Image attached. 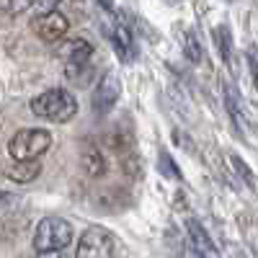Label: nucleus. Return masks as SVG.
Segmentation results:
<instances>
[{
    "mask_svg": "<svg viewBox=\"0 0 258 258\" xmlns=\"http://www.w3.org/2000/svg\"><path fill=\"white\" fill-rule=\"evenodd\" d=\"M31 111L39 119L64 124L78 114V98L68 88H49V91L31 98Z\"/></svg>",
    "mask_w": 258,
    "mask_h": 258,
    "instance_id": "1",
    "label": "nucleus"
},
{
    "mask_svg": "<svg viewBox=\"0 0 258 258\" xmlns=\"http://www.w3.org/2000/svg\"><path fill=\"white\" fill-rule=\"evenodd\" d=\"M73 243V225L68 220L57 217H44L36 225L34 232V248L36 253H47V250H68Z\"/></svg>",
    "mask_w": 258,
    "mask_h": 258,
    "instance_id": "2",
    "label": "nucleus"
},
{
    "mask_svg": "<svg viewBox=\"0 0 258 258\" xmlns=\"http://www.w3.org/2000/svg\"><path fill=\"white\" fill-rule=\"evenodd\" d=\"M52 147V135L47 129H18L8 142V153L13 160H39Z\"/></svg>",
    "mask_w": 258,
    "mask_h": 258,
    "instance_id": "3",
    "label": "nucleus"
},
{
    "mask_svg": "<svg viewBox=\"0 0 258 258\" xmlns=\"http://www.w3.org/2000/svg\"><path fill=\"white\" fill-rule=\"evenodd\" d=\"M111 255H114V238L106 230L88 227L80 235L75 258H111Z\"/></svg>",
    "mask_w": 258,
    "mask_h": 258,
    "instance_id": "4",
    "label": "nucleus"
},
{
    "mask_svg": "<svg viewBox=\"0 0 258 258\" xmlns=\"http://www.w3.org/2000/svg\"><path fill=\"white\" fill-rule=\"evenodd\" d=\"M31 29H34V34L41 41L54 44V41H62L64 39V34H68V29H70V21H68V16H62L59 11H49V13L36 16L31 21Z\"/></svg>",
    "mask_w": 258,
    "mask_h": 258,
    "instance_id": "5",
    "label": "nucleus"
},
{
    "mask_svg": "<svg viewBox=\"0 0 258 258\" xmlns=\"http://www.w3.org/2000/svg\"><path fill=\"white\" fill-rule=\"evenodd\" d=\"M109 39H111L119 59H124V62L135 59V36H132L129 24L124 21V16H116L114 21H109Z\"/></svg>",
    "mask_w": 258,
    "mask_h": 258,
    "instance_id": "6",
    "label": "nucleus"
},
{
    "mask_svg": "<svg viewBox=\"0 0 258 258\" xmlns=\"http://www.w3.org/2000/svg\"><path fill=\"white\" fill-rule=\"evenodd\" d=\"M119 96H121L119 78H116V75H103V78L98 80V85L93 88V96H91L93 111H96V114H106L109 109H114V103L119 101Z\"/></svg>",
    "mask_w": 258,
    "mask_h": 258,
    "instance_id": "7",
    "label": "nucleus"
},
{
    "mask_svg": "<svg viewBox=\"0 0 258 258\" xmlns=\"http://www.w3.org/2000/svg\"><path fill=\"white\" fill-rule=\"evenodd\" d=\"M186 235L191 243V253L197 258H220L217 245H214V240L209 238V232L199 220H186Z\"/></svg>",
    "mask_w": 258,
    "mask_h": 258,
    "instance_id": "8",
    "label": "nucleus"
},
{
    "mask_svg": "<svg viewBox=\"0 0 258 258\" xmlns=\"http://www.w3.org/2000/svg\"><path fill=\"white\" fill-rule=\"evenodd\" d=\"M91 54H93V47L85 39H68L59 44V57L68 64H88Z\"/></svg>",
    "mask_w": 258,
    "mask_h": 258,
    "instance_id": "9",
    "label": "nucleus"
},
{
    "mask_svg": "<svg viewBox=\"0 0 258 258\" xmlns=\"http://www.w3.org/2000/svg\"><path fill=\"white\" fill-rule=\"evenodd\" d=\"M222 88H225V91H222V93H225V109H227V114H230L232 124L238 126V132H243V129H245V111H243V101H240L238 91H235L230 83H225Z\"/></svg>",
    "mask_w": 258,
    "mask_h": 258,
    "instance_id": "10",
    "label": "nucleus"
},
{
    "mask_svg": "<svg viewBox=\"0 0 258 258\" xmlns=\"http://www.w3.org/2000/svg\"><path fill=\"white\" fill-rule=\"evenodd\" d=\"M80 165H83V170L88 176L98 178V176H103V170H106V158H103V153L96 145H88V147L80 150Z\"/></svg>",
    "mask_w": 258,
    "mask_h": 258,
    "instance_id": "11",
    "label": "nucleus"
},
{
    "mask_svg": "<svg viewBox=\"0 0 258 258\" xmlns=\"http://www.w3.org/2000/svg\"><path fill=\"white\" fill-rule=\"evenodd\" d=\"M41 173V163L39 160H16L8 168V178H13L16 183H29Z\"/></svg>",
    "mask_w": 258,
    "mask_h": 258,
    "instance_id": "12",
    "label": "nucleus"
},
{
    "mask_svg": "<svg viewBox=\"0 0 258 258\" xmlns=\"http://www.w3.org/2000/svg\"><path fill=\"white\" fill-rule=\"evenodd\" d=\"M212 36H214V44H217L220 57L230 64V62H232V34H230V29H227L225 24H220L217 29L212 31Z\"/></svg>",
    "mask_w": 258,
    "mask_h": 258,
    "instance_id": "13",
    "label": "nucleus"
},
{
    "mask_svg": "<svg viewBox=\"0 0 258 258\" xmlns=\"http://www.w3.org/2000/svg\"><path fill=\"white\" fill-rule=\"evenodd\" d=\"M183 52H186L188 62H194V64H199V62H202L204 52H202V44H199L197 31H188V34H186V39H183Z\"/></svg>",
    "mask_w": 258,
    "mask_h": 258,
    "instance_id": "14",
    "label": "nucleus"
},
{
    "mask_svg": "<svg viewBox=\"0 0 258 258\" xmlns=\"http://www.w3.org/2000/svg\"><path fill=\"white\" fill-rule=\"evenodd\" d=\"M230 163H232V168H235V170H238V176H243V181H245L248 186H253V183H255V178H253V173H250V168H248L238 155H230Z\"/></svg>",
    "mask_w": 258,
    "mask_h": 258,
    "instance_id": "15",
    "label": "nucleus"
},
{
    "mask_svg": "<svg viewBox=\"0 0 258 258\" xmlns=\"http://www.w3.org/2000/svg\"><path fill=\"white\" fill-rule=\"evenodd\" d=\"M245 59H248V68H250V78H253L255 88H258V47H248Z\"/></svg>",
    "mask_w": 258,
    "mask_h": 258,
    "instance_id": "16",
    "label": "nucleus"
},
{
    "mask_svg": "<svg viewBox=\"0 0 258 258\" xmlns=\"http://www.w3.org/2000/svg\"><path fill=\"white\" fill-rule=\"evenodd\" d=\"M160 168H163V173H165V176L181 178V170H178V165L168 158V153H160Z\"/></svg>",
    "mask_w": 258,
    "mask_h": 258,
    "instance_id": "17",
    "label": "nucleus"
},
{
    "mask_svg": "<svg viewBox=\"0 0 258 258\" xmlns=\"http://www.w3.org/2000/svg\"><path fill=\"white\" fill-rule=\"evenodd\" d=\"M59 0H29V8H36L39 16L41 13H49V11H57Z\"/></svg>",
    "mask_w": 258,
    "mask_h": 258,
    "instance_id": "18",
    "label": "nucleus"
},
{
    "mask_svg": "<svg viewBox=\"0 0 258 258\" xmlns=\"http://www.w3.org/2000/svg\"><path fill=\"white\" fill-rule=\"evenodd\" d=\"M34 258H68L64 250H47V253H36Z\"/></svg>",
    "mask_w": 258,
    "mask_h": 258,
    "instance_id": "19",
    "label": "nucleus"
},
{
    "mask_svg": "<svg viewBox=\"0 0 258 258\" xmlns=\"http://www.w3.org/2000/svg\"><path fill=\"white\" fill-rule=\"evenodd\" d=\"M103 11H114V0H96Z\"/></svg>",
    "mask_w": 258,
    "mask_h": 258,
    "instance_id": "20",
    "label": "nucleus"
},
{
    "mask_svg": "<svg viewBox=\"0 0 258 258\" xmlns=\"http://www.w3.org/2000/svg\"><path fill=\"white\" fill-rule=\"evenodd\" d=\"M11 202V197H3V194H0V204H8Z\"/></svg>",
    "mask_w": 258,
    "mask_h": 258,
    "instance_id": "21",
    "label": "nucleus"
},
{
    "mask_svg": "<svg viewBox=\"0 0 258 258\" xmlns=\"http://www.w3.org/2000/svg\"><path fill=\"white\" fill-rule=\"evenodd\" d=\"M165 3H170V6H176V3H181V0H165Z\"/></svg>",
    "mask_w": 258,
    "mask_h": 258,
    "instance_id": "22",
    "label": "nucleus"
},
{
    "mask_svg": "<svg viewBox=\"0 0 258 258\" xmlns=\"http://www.w3.org/2000/svg\"><path fill=\"white\" fill-rule=\"evenodd\" d=\"M227 3H232V0H227Z\"/></svg>",
    "mask_w": 258,
    "mask_h": 258,
    "instance_id": "23",
    "label": "nucleus"
},
{
    "mask_svg": "<svg viewBox=\"0 0 258 258\" xmlns=\"http://www.w3.org/2000/svg\"><path fill=\"white\" fill-rule=\"evenodd\" d=\"M194 258H197V255H194Z\"/></svg>",
    "mask_w": 258,
    "mask_h": 258,
    "instance_id": "24",
    "label": "nucleus"
}]
</instances>
